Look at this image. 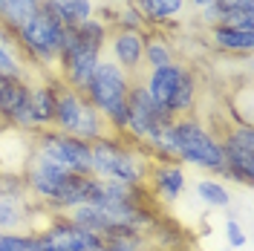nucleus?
Returning a JSON list of instances; mask_svg holds the SVG:
<instances>
[{
    "label": "nucleus",
    "mask_w": 254,
    "mask_h": 251,
    "mask_svg": "<svg viewBox=\"0 0 254 251\" xmlns=\"http://www.w3.org/2000/svg\"><path fill=\"white\" fill-rule=\"evenodd\" d=\"M90 147H93V176L144 188V179L150 171V156L139 144L127 141L125 136L107 133L104 139H98Z\"/></svg>",
    "instance_id": "obj_1"
},
{
    "label": "nucleus",
    "mask_w": 254,
    "mask_h": 251,
    "mask_svg": "<svg viewBox=\"0 0 254 251\" xmlns=\"http://www.w3.org/2000/svg\"><path fill=\"white\" fill-rule=\"evenodd\" d=\"M142 84H144V90H147V95L153 98V104L162 107L171 119L196 113L199 81H196V72L190 66H185V63L174 61V63H168V66L150 69Z\"/></svg>",
    "instance_id": "obj_2"
},
{
    "label": "nucleus",
    "mask_w": 254,
    "mask_h": 251,
    "mask_svg": "<svg viewBox=\"0 0 254 251\" xmlns=\"http://www.w3.org/2000/svg\"><path fill=\"white\" fill-rule=\"evenodd\" d=\"M130 81L133 78L119 63L104 58L95 66L90 84L81 93L95 110L104 116L110 133H116V136H125V130H127V90H130Z\"/></svg>",
    "instance_id": "obj_3"
},
{
    "label": "nucleus",
    "mask_w": 254,
    "mask_h": 251,
    "mask_svg": "<svg viewBox=\"0 0 254 251\" xmlns=\"http://www.w3.org/2000/svg\"><path fill=\"white\" fill-rule=\"evenodd\" d=\"M171 127H174L176 162L199 168V171L222 179V144L217 139V133L211 127H205V122L196 119L193 113L174 119Z\"/></svg>",
    "instance_id": "obj_4"
},
{
    "label": "nucleus",
    "mask_w": 254,
    "mask_h": 251,
    "mask_svg": "<svg viewBox=\"0 0 254 251\" xmlns=\"http://www.w3.org/2000/svg\"><path fill=\"white\" fill-rule=\"evenodd\" d=\"M44 3V0H41ZM64 41V23L58 17L47 12L44 6L38 9V15L29 17L20 29H15V52L17 58L26 63H38L41 69H47L58 61Z\"/></svg>",
    "instance_id": "obj_5"
},
{
    "label": "nucleus",
    "mask_w": 254,
    "mask_h": 251,
    "mask_svg": "<svg viewBox=\"0 0 254 251\" xmlns=\"http://www.w3.org/2000/svg\"><path fill=\"white\" fill-rule=\"evenodd\" d=\"M32 156L44 159V162H49V165H55L66 173H78V176L93 173V147L87 141L58 133L52 127L38 130L32 136Z\"/></svg>",
    "instance_id": "obj_6"
},
{
    "label": "nucleus",
    "mask_w": 254,
    "mask_h": 251,
    "mask_svg": "<svg viewBox=\"0 0 254 251\" xmlns=\"http://www.w3.org/2000/svg\"><path fill=\"white\" fill-rule=\"evenodd\" d=\"M171 122L174 119L162 107L153 104V98L147 95L142 81H136V78L130 81V90H127V130H125L127 141L139 144L144 150Z\"/></svg>",
    "instance_id": "obj_7"
},
{
    "label": "nucleus",
    "mask_w": 254,
    "mask_h": 251,
    "mask_svg": "<svg viewBox=\"0 0 254 251\" xmlns=\"http://www.w3.org/2000/svg\"><path fill=\"white\" fill-rule=\"evenodd\" d=\"M35 251H98L104 240L87 228H81L66 214H52L44 228L32 231Z\"/></svg>",
    "instance_id": "obj_8"
},
{
    "label": "nucleus",
    "mask_w": 254,
    "mask_h": 251,
    "mask_svg": "<svg viewBox=\"0 0 254 251\" xmlns=\"http://www.w3.org/2000/svg\"><path fill=\"white\" fill-rule=\"evenodd\" d=\"M220 144H222V179L249 188L254 182V127L252 125L228 127Z\"/></svg>",
    "instance_id": "obj_9"
},
{
    "label": "nucleus",
    "mask_w": 254,
    "mask_h": 251,
    "mask_svg": "<svg viewBox=\"0 0 254 251\" xmlns=\"http://www.w3.org/2000/svg\"><path fill=\"white\" fill-rule=\"evenodd\" d=\"M29 87H32L29 78L0 81V125L35 136L38 127H35V116H32Z\"/></svg>",
    "instance_id": "obj_10"
},
{
    "label": "nucleus",
    "mask_w": 254,
    "mask_h": 251,
    "mask_svg": "<svg viewBox=\"0 0 254 251\" xmlns=\"http://www.w3.org/2000/svg\"><path fill=\"white\" fill-rule=\"evenodd\" d=\"M144 188L153 193L156 202H176L182 190L188 188V176L179 162H150V171L144 179Z\"/></svg>",
    "instance_id": "obj_11"
},
{
    "label": "nucleus",
    "mask_w": 254,
    "mask_h": 251,
    "mask_svg": "<svg viewBox=\"0 0 254 251\" xmlns=\"http://www.w3.org/2000/svg\"><path fill=\"white\" fill-rule=\"evenodd\" d=\"M144 38H147V32H110V38H107L110 61L119 63L130 78L142 69Z\"/></svg>",
    "instance_id": "obj_12"
},
{
    "label": "nucleus",
    "mask_w": 254,
    "mask_h": 251,
    "mask_svg": "<svg viewBox=\"0 0 254 251\" xmlns=\"http://www.w3.org/2000/svg\"><path fill=\"white\" fill-rule=\"evenodd\" d=\"M84 107H87V98H84L78 90H69V87H64L61 84V90H58V101H55L52 130L66 133V136H75L78 122H81V116H84Z\"/></svg>",
    "instance_id": "obj_13"
},
{
    "label": "nucleus",
    "mask_w": 254,
    "mask_h": 251,
    "mask_svg": "<svg viewBox=\"0 0 254 251\" xmlns=\"http://www.w3.org/2000/svg\"><path fill=\"white\" fill-rule=\"evenodd\" d=\"M58 90H61V81H55V78L32 81L29 101H32V116H35V127H38V130H49V127H52Z\"/></svg>",
    "instance_id": "obj_14"
},
{
    "label": "nucleus",
    "mask_w": 254,
    "mask_h": 251,
    "mask_svg": "<svg viewBox=\"0 0 254 251\" xmlns=\"http://www.w3.org/2000/svg\"><path fill=\"white\" fill-rule=\"evenodd\" d=\"M211 47L225 55H249L254 49V29H234V26H211L208 29Z\"/></svg>",
    "instance_id": "obj_15"
},
{
    "label": "nucleus",
    "mask_w": 254,
    "mask_h": 251,
    "mask_svg": "<svg viewBox=\"0 0 254 251\" xmlns=\"http://www.w3.org/2000/svg\"><path fill=\"white\" fill-rule=\"evenodd\" d=\"M41 6H44L47 12H52L64 26H75V23H81V20L95 17V3L93 0H44Z\"/></svg>",
    "instance_id": "obj_16"
},
{
    "label": "nucleus",
    "mask_w": 254,
    "mask_h": 251,
    "mask_svg": "<svg viewBox=\"0 0 254 251\" xmlns=\"http://www.w3.org/2000/svg\"><path fill=\"white\" fill-rule=\"evenodd\" d=\"M139 12H142L147 29H159L165 26L171 17H176L185 9V0H130Z\"/></svg>",
    "instance_id": "obj_17"
},
{
    "label": "nucleus",
    "mask_w": 254,
    "mask_h": 251,
    "mask_svg": "<svg viewBox=\"0 0 254 251\" xmlns=\"http://www.w3.org/2000/svg\"><path fill=\"white\" fill-rule=\"evenodd\" d=\"M142 63L147 66V72H150V69H159V66L174 63V47H171V38L162 35L159 29H147Z\"/></svg>",
    "instance_id": "obj_18"
},
{
    "label": "nucleus",
    "mask_w": 254,
    "mask_h": 251,
    "mask_svg": "<svg viewBox=\"0 0 254 251\" xmlns=\"http://www.w3.org/2000/svg\"><path fill=\"white\" fill-rule=\"evenodd\" d=\"M41 0H0V26L9 32L20 29L29 17L38 15Z\"/></svg>",
    "instance_id": "obj_19"
},
{
    "label": "nucleus",
    "mask_w": 254,
    "mask_h": 251,
    "mask_svg": "<svg viewBox=\"0 0 254 251\" xmlns=\"http://www.w3.org/2000/svg\"><path fill=\"white\" fill-rule=\"evenodd\" d=\"M193 193H196V199L208 208H217V211H225L228 205H231V188L225 185V179L220 176H205V179H199L196 185H193Z\"/></svg>",
    "instance_id": "obj_20"
},
{
    "label": "nucleus",
    "mask_w": 254,
    "mask_h": 251,
    "mask_svg": "<svg viewBox=\"0 0 254 251\" xmlns=\"http://www.w3.org/2000/svg\"><path fill=\"white\" fill-rule=\"evenodd\" d=\"M32 220V199H6L0 196V231H20Z\"/></svg>",
    "instance_id": "obj_21"
},
{
    "label": "nucleus",
    "mask_w": 254,
    "mask_h": 251,
    "mask_svg": "<svg viewBox=\"0 0 254 251\" xmlns=\"http://www.w3.org/2000/svg\"><path fill=\"white\" fill-rule=\"evenodd\" d=\"M107 133H110V127H107V122H104V116L87 101L84 116H81V122H78V130H75V139L87 141V144H95L98 139H104Z\"/></svg>",
    "instance_id": "obj_22"
},
{
    "label": "nucleus",
    "mask_w": 254,
    "mask_h": 251,
    "mask_svg": "<svg viewBox=\"0 0 254 251\" xmlns=\"http://www.w3.org/2000/svg\"><path fill=\"white\" fill-rule=\"evenodd\" d=\"M110 32H147V23H144L142 12L130 0H125L116 12V23H113Z\"/></svg>",
    "instance_id": "obj_23"
},
{
    "label": "nucleus",
    "mask_w": 254,
    "mask_h": 251,
    "mask_svg": "<svg viewBox=\"0 0 254 251\" xmlns=\"http://www.w3.org/2000/svg\"><path fill=\"white\" fill-rule=\"evenodd\" d=\"M15 78H29L26 63L17 58L15 49L0 47V81H15Z\"/></svg>",
    "instance_id": "obj_24"
},
{
    "label": "nucleus",
    "mask_w": 254,
    "mask_h": 251,
    "mask_svg": "<svg viewBox=\"0 0 254 251\" xmlns=\"http://www.w3.org/2000/svg\"><path fill=\"white\" fill-rule=\"evenodd\" d=\"M0 196L6 199H29V190L23 182V173H0Z\"/></svg>",
    "instance_id": "obj_25"
},
{
    "label": "nucleus",
    "mask_w": 254,
    "mask_h": 251,
    "mask_svg": "<svg viewBox=\"0 0 254 251\" xmlns=\"http://www.w3.org/2000/svg\"><path fill=\"white\" fill-rule=\"evenodd\" d=\"M0 251H35L32 231H0Z\"/></svg>",
    "instance_id": "obj_26"
},
{
    "label": "nucleus",
    "mask_w": 254,
    "mask_h": 251,
    "mask_svg": "<svg viewBox=\"0 0 254 251\" xmlns=\"http://www.w3.org/2000/svg\"><path fill=\"white\" fill-rule=\"evenodd\" d=\"M225 240H228L231 249H243V246L249 243V237H246V231H243L240 220L231 217V214H228V220H225Z\"/></svg>",
    "instance_id": "obj_27"
},
{
    "label": "nucleus",
    "mask_w": 254,
    "mask_h": 251,
    "mask_svg": "<svg viewBox=\"0 0 254 251\" xmlns=\"http://www.w3.org/2000/svg\"><path fill=\"white\" fill-rule=\"evenodd\" d=\"M98 251H139V246H133V243H119V240H110V243H104Z\"/></svg>",
    "instance_id": "obj_28"
},
{
    "label": "nucleus",
    "mask_w": 254,
    "mask_h": 251,
    "mask_svg": "<svg viewBox=\"0 0 254 251\" xmlns=\"http://www.w3.org/2000/svg\"><path fill=\"white\" fill-rule=\"evenodd\" d=\"M185 3H188V6H193L196 12H202V9H208V6H214L217 0H185Z\"/></svg>",
    "instance_id": "obj_29"
},
{
    "label": "nucleus",
    "mask_w": 254,
    "mask_h": 251,
    "mask_svg": "<svg viewBox=\"0 0 254 251\" xmlns=\"http://www.w3.org/2000/svg\"><path fill=\"white\" fill-rule=\"evenodd\" d=\"M139 251H156V249H150V246H139Z\"/></svg>",
    "instance_id": "obj_30"
}]
</instances>
